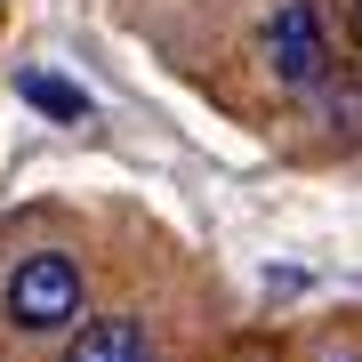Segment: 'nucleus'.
<instances>
[{
	"label": "nucleus",
	"instance_id": "nucleus-1",
	"mask_svg": "<svg viewBox=\"0 0 362 362\" xmlns=\"http://www.w3.org/2000/svg\"><path fill=\"white\" fill-rule=\"evenodd\" d=\"M81 314H89V274H81L73 250L33 242V250L8 258V274H0V322H8V338L49 346V338H65Z\"/></svg>",
	"mask_w": 362,
	"mask_h": 362
},
{
	"label": "nucleus",
	"instance_id": "nucleus-4",
	"mask_svg": "<svg viewBox=\"0 0 362 362\" xmlns=\"http://www.w3.org/2000/svg\"><path fill=\"white\" fill-rule=\"evenodd\" d=\"M306 105L322 113V129H330V137H354V129H362V81H346V73H330Z\"/></svg>",
	"mask_w": 362,
	"mask_h": 362
},
{
	"label": "nucleus",
	"instance_id": "nucleus-6",
	"mask_svg": "<svg viewBox=\"0 0 362 362\" xmlns=\"http://www.w3.org/2000/svg\"><path fill=\"white\" fill-rule=\"evenodd\" d=\"M346 25H354V40H362V0H346Z\"/></svg>",
	"mask_w": 362,
	"mask_h": 362
},
{
	"label": "nucleus",
	"instance_id": "nucleus-2",
	"mask_svg": "<svg viewBox=\"0 0 362 362\" xmlns=\"http://www.w3.org/2000/svg\"><path fill=\"white\" fill-rule=\"evenodd\" d=\"M258 57H266L274 89L314 97V89L338 73V40H330L322 0H282V8H266V25H258Z\"/></svg>",
	"mask_w": 362,
	"mask_h": 362
},
{
	"label": "nucleus",
	"instance_id": "nucleus-7",
	"mask_svg": "<svg viewBox=\"0 0 362 362\" xmlns=\"http://www.w3.org/2000/svg\"><path fill=\"white\" fill-rule=\"evenodd\" d=\"M338 362H362V354H338Z\"/></svg>",
	"mask_w": 362,
	"mask_h": 362
},
{
	"label": "nucleus",
	"instance_id": "nucleus-3",
	"mask_svg": "<svg viewBox=\"0 0 362 362\" xmlns=\"http://www.w3.org/2000/svg\"><path fill=\"white\" fill-rule=\"evenodd\" d=\"M57 362H161V338L145 330V314H81L57 338Z\"/></svg>",
	"mask_w": 362,
	"mask_h": 362
},
{
	"label": "nucleus",
	"instance_id": "nucleus-5",
	"mask_svg": "<svg viewBox=\"0 0 362 362\" xmlns=\"http://www.w3.org/2000/svg\"><path fill=\"white\" fill-rule=\"evenodd\" d=\"M16 89H25V105H40V113H57V121H89V97H81L73 81H57V73H25Z\"/></svg>",
	"mask_w": 362,
	"mask_h": 362
}]
</instances>
